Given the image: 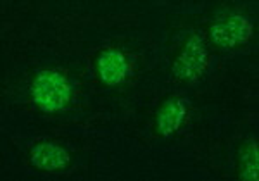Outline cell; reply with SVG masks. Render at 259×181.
<instances>
[{
  "label": "cell",
  "instance_id": "obj_6",
  "mask_svg": "<svg viewBox=\"0 0 259 181\" xmlns=\"http://www.w3.org/2000/svg\"><path fill=\"white\" fill-rule=\"evenodd\" d=\"M187 112V102L180 99L169 100L164 107L161 109L159 116H157V129L161 134H171L175 129L182 124L183 116Z\"/></svg>",
  "mask_w": 259,
  "mask_h": 181
},
{
  "label": "cell",
  "instance_id": "obj_5",
  "mask_svg": "<svg viewBox=\"0 0 259 181\" xmlns=\"http://www.w3.org/2000/svg\"><path fill=\"white\" fill-rule=\"evenodd\" d=\"M128 71L126 61L119 52L107 50L99 57V74L106 83H119Z\"/></svg>",
  "mask_w": 259,
  "mask_h": 181
},
{
  "label": "cell",
  "instance_id": "obj_1",
  "mask_svg": "<svg viewBox=\"0 0 259 181\" xmlns=\"http://www.w3.org/2000/svg\"><path fill=\"white\" fill-rule=\"evenodd\" d=\"M36 104L47 111H57L64 107L69 97V86L66 79L59 73H44L35 81L33 86Z\"/></svg>",
  "mask_w": 259,
  "mask_h": 181
},
{
  "label": "cell",
  "instance_id": "obj_4",
  "mask_svg": "<svg viewBox=\"0 0 259 181\" xmlns=\"http://www.w3.org/2000/svg\"><path fill=\"white\" fill-rule=\"evenodd\" d=\"M68 161L69 157L66 154V150L61 149L59 145H54V143L36 145L31 152V162L47 171L61 169V167H64L68 164Z\"/></svg>",
  "mask_w": 259,
  "mask_h": 181
},
{
  "label": "cell",
  "instance_id": "obj_7",
  "mask_svg": "<svg viewBox=\"0 0 259 181\" xmlns=\"http://www.w3.org/2000/svg\"><path fill=\"white\" fill-rule=\"evenodd\" d=\"M240 178L242 179H257V147L256 143H250L247 149L244 150V166L240 169Z\"/></svg>",
  "mask_w": 259,
  "mask_h": 181
},
{
  "label": "cell",
  "instance_id": "obj_3",
  "mask_svg": "<svg viewBox=\"0 0 259 181\" xmlns=\"http://www.w3.org/2000/svg\"><path fill=\"white\" fill-rule=\"evenodd\" d=\"M252 35V24L240 16H232L223 23H218L211 28V38L221 47H235L247 41Z\"/></svg>",
  "mask_w": 259,
  "mask_h": 181
},
{
  "label": "cell",
  "instance_id": "obj_2",
  "mask_svg": "<svg viewBox=\"0 0 259 181\" xmlns=\"http://www.w3.org/2000/svg\"><path fill=\"white\" fill-rule=\"evenodd\" d=\"M207 61V50L200 35H194L185 45L183 52L180 54L177 64H175V74L180 79H194L202 73Z\"/></svg>",
  "mask_w": 259,
  "mask_h": 181
}]
</instances>
